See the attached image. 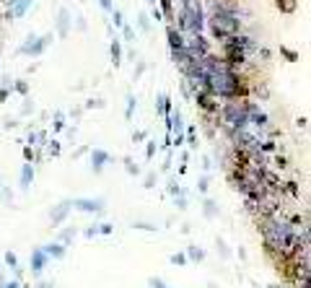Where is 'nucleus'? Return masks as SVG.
<instances>
[{
    "label": "nucleus",
    "mask_w": 311,
    "mask_h": 288,
    "mask_svg": "<svg viewBox=\"0 0 311 288\" xmlns=\"http://www.w3.org/2000/svg\"><path fill=\"white\" fill-rule=\"evenodd\" d=\"M31 112H34V107H31V101H26L24 107H21V114L26 117V114H31Z\"/></svg>",
    "instance_id": "obj_51"
},
{
    "label": "nucleus",
    "mask_w": 311,
    "mask_h": 288,
    "mask_svg": "<svg viewBox=\"0 0 311 288\" xmlns=\"http://www.w3.org/2000/svg\"><path fill=\"white\" fill-rule=\"evenodd\" d=\"M156 151H159V146H156V140H150V143L145 146V156L153 159V156H156Z\"/></svg>",
    "instance_id": "obj_36"
},
{
    "label": "nucleus",
    "mask_w": 311,
    "mask_h": 288,
    "mask_svg": "<svg viewBox=\"0 0 311 288\" xmlns=\"http://www.w3.org/2000/svg\"><path fill=\"white\" fill-rule=\"evenodd\" d=\"M257 57H262V60H270V57H272V52H270L267 47H262V44H259V50H257Z\"/></svg>",
    "instance_id": "obj_39"
},
{
    "label": "nucleus",
    "mask_w": 311,
    "mask_h": 288,
    "mask_svg": "<svg viewBox=\"0 0 311 288\" xmlns=\"http://www.w3.org/2000/svg\"><path fill=\"white\" fill-rule=\"evenodd\" d=\"M96 234H99V223H93V226L86 229V236H96Z\"/></svg>",
    "instance_id": "obj_50"
},
{
    "label": "nucleus",
    "mask_w": 311,
    "mask_h": 288,
    "mask_svg": "<svg viewBox=\"0 0 311 288\" xmlns=\"http://www.w3.org/2000/svg\"><path fill=\"white\" fill-rule=\"evenodd\" d=\"M3 260H6V265H8V267H19V257H16L13 252H6Z\"/></svg>",
    "instance_id": "obj_32"
},
{
    "label": "nucleus",
    "mask_w": 311,
    "mask_h": 288,
    "mask_svg": "<svg viewBox=\"0 0 311 288\" xmlns=\"http://www.w3.org/2000/svg\"><path fill=\"white\" fill-rule=\"evenodd\" d=\"M137 29H140V32H150V19H148V13H140V16H137Z\"/></svg>",
    "instance_id": "obj_25"
},
{
    "label": "nucleus",
    "mask_w": 311,
    "mask_h": 288,
    "mask_svg": "<svg viewBox=\"0 0 311 288\" xmlns=\"http://www.w3.org/2000/svg\"><path fill=\"white\" fill-rule=\"evenodd\" d=\"M29 8H34V0H11V3H8V11L3 13V19H6V21L21 19V16H26Z\"/></svg>",
    "instance_id": "obj_7"
},
{
    "label": "nucleus",
    "mask_w": 311,
    "mask_h": 288,
    "mask_svg": "<svg viewBox=\"0 0 311 288\" xmlns=\"http://www.w3.org/2000/svg\"><path fill=\"white\" fill-rule=\"evenodd\" d=\"M99 234H112V223H99Z\"/></svg>",
    "instance_id": "obj_49"
},
{
    "label": "nucleus",
    "mask_w": 311,
    "mask_h": 288,
    "mask_svg": "<svg viewBox=\"0 0 311 288\" xmlns=\"http://www.w3.org/2000/svg\"><path fill=\"white\" fill-rule=\"evenodd\" d=\"M44 265H47V254H44L42 247H39V249L31 252V270H34V272H42Z\"/></svg>",
    "instance_id": "obj_17"
},
{
    "label": "nucleus",
    "mask_w": 311,
    "mask_h": 288,
    "mask_svg": "<svg viewBox=\"0 0 311 288\" xmlns=\"http://www.w3.org/2000/svg\"><path fill=\"white\" fill-rule=\"evenodd\" d=\"M13 91H16V94H21V96H26L29 94V81H13Z\"/></svg>",
    "instance_id": "obj_26"
},
{
    "label": "nucleus",
    "mask_w": 311,
    "mask_h": 288,
    "mask_svg": "<svg viewBox=\"0 0 311 288\" xmlns=\"http://www.w3.org/2000/svg\"><path fill=\"white\" fill-rule=\"evenodd\" d=\"M295 125H298L301 130H306V117H298V119H295Z\"/></svg>",
    "instance_id": "obj_58"
},
{
    "label": "nucleus",
    "mask_w": 311,
    "mask_h": 288,
    "mask_svg": "<svg viewBox=\"0 0 311 288\" xmlns=\"http://www.w3.org/2000/svg\"><path fill=\"white\" fill-rule=\"evenodd\" d=\"M3 283H6V278H3V275H0V288H3Z\"/></svg>",
    "instance_id": "obj_61"
},
{
    "label": "nucleus",
    "mask_w": 311,
    "mask_h": 288,
    "mask_svg": "<svg viewBox=\"0 0 311 288\" xmlns=\"http://www.w3.org/2000/svg\"><path fill=\"white\" fill-rule=\"evenodd\" d=\"M205 26L210 29L213 39H218V42H226V39L233 37V34H241V26H244L241 8H239V11H231V13H215V16H205Z\"/></svg>",
    "instance_id": "obj_2"
},
{
    "label": "nucleus",
    "mask_w": 311,
    "mask_h": 288,
    "mask_svg": "<svg viewBox=\"0 0 311 288\" xmlns=\"http://www.w3.org/2000/svg\"><path fill=\"white\" fill-rule=\"evenodd\" d=\"M218 247H221V254H223V257H228V254H231V252H228V247L223 244V241H218Z\"/></svg>",
    "instance_id": "obj_57"
},
{
    "label": "nucleus",
    "mask_w": 311,
    "mask_h": 288,
    "mask_svg": "<svg viewBox=\"0 0 311 288\" xmlns=\"http://www.w3.org/2000/svg\"><path fill=\"white\" fill-rule=\"evenodd\" d=\"M272 3L280 13H293L295 11V0H272Z\"/></svg>",
    "instance_id": "obj_20"
},
{
    "label": "nucleus",
    "mask_w": 311,
    "mask_h": 288,
    "mask_svg": "<svg viewBox=\"0 0 311 288\" xmlns=\"http://www.w3.org/2000/svg\"><path fill=\"white\" fill-rule=\"evenodd\" d=\"M75 236V229H65V231H62L60 234V244H68V241Z\"/></svg>",
    "instance_id": "obj_33"
},
{
    "label": "nucleus",
    "mask_w": 311,
    "mask_h": 288,
    "mask_svg": "<svg viewBox=\"0 0 311 288\" xmlns=\"http://www.w3.org/2000/svg\"><path fill=\"white\" fill-rule=\"evenodd\" d=\"M109 55H112V65L119 68L122 65V42L117 37L112 39V44H109Z\"/></svg>",
    "instance_id": "obj_16"
},
{
    "label": "nucleus",
    "mask_w": 311,
    "mask_h": 288,
    "mask_svg": "<svg viewBox=\"0 0 311 288\" xmlns=\"http://www.w3.org/2000/svg\"><path fill=\"white\" fill-rule=\"evenodd\" d=\"M81 114H83V107H75V109L70 112V117H73V119H81Z\"/></svg>",
    "instance_id": "obj_53"
},
{
    "label": "nucleus",
    "mask_w": 311,
    "mask_h": 288,
    "mask_svg": "<svg viewBox=\"0 0 311 288\" xmlns=\"http://www.w3.org/2000/svg\"><path fill=\"white\" fill-rule=\"evenodd\" d=\"M119 34H122V39H119V42H130V44H132V42L137 39V34H135V29H132V26H127V24H124V26L119 29Z\"/></svg>",
    "instance_id": "obj_21"
},
{
    "label": "nucleus",
    "mask_w": 311,
    "mask_h": 288,
    "mask_svg": "<svg viewBox=\"0 0 311 288\" xmlns=\"http://www.w3.org/2000/svg\"><path fill=\"white\" fill-rule=\"evenodd\" d=\"M124 169H127L130 174H137V172H140V169H137V166L132 164V159H130V156H127V159H124Z\"/></svg>",
    "instance_id": "obj_38"
},
{
    "label": "nucleus",
    "mask_w": 311,
    "mask_h": 288,
    "mask_svg": "<svg viewBox=\"0 0 311 288\" xmlns=\"http://www.w3.org/2000/svg\"><path fill=\"white\" fill-rule=\"evenodd\" d=\"M280 195H283V198H290V200H298V198H301V190H298V185H295V182H283Z\"/></svg>",
    "instance_id": "obj_18"
},
{
    "label": "nucleus",
    "mask_w": 311,
    "mask_h": 288,
    "mask_svg": "<svg viewBox=\"0 0 311 288\" xmlns=\"http://www.w3.org/2000/svg\"><path fill=\"white\" fill-rule=\"evenodd\" d=\"M3 127H6V130H13V127H19V119H11V117H6V119H3Z\"/></svg>",
    "instance_id": "obj_41"
},
{
    "label": "nucleus",
    "mask_w": 311,
    "mask_h": 288,
    "mask_svg": "<svg viewBox=\"0 0 311 288\" xmlns=\"http://www.w3.org/2000/svg\"><path fill=\"white\" fill-rule=\"evenodd\" d=\"M171 109H174V104H171V96L169 94H159V96H156V112H159L164 119L171 114Z\"/></svg>",
    "instance_id": "obj_13"
},
{
    "label": "nucleus",
    "mask_w": 311,
    "mask_h": 288,
    "mask_svg": "<svg viewBox=\"0 0 311 288\" xmlns=\"http://www.w3.org/2000/svg\"><path fill=\"white\" fill-rule=\"evenodd\" d=\"M166 39H169V47H171V52H174V50H184V34L179 32L177 26L166 24Z\"/></svg>",
    "instance_id": "obj_11"
},
{
    "label": "nucleus",
    "mask_w": 311,
    "mask_h": 288,
    "mask_svg": "<svg viewBox=\"0 0 311 288\" xmlns=\"http://www.w3.org/2000/svg\"><path fill=\"white\" fill-rule=\"evenodd\" d=\"M202 11H208V16H215V13L239 11V6H236V0H215V3H205V8H202Z\"/></svg>",
    "instance_id": "obj_9"
},
{
    "label": "nucleus",
    "mask_w": 311,
    "mask_h": 288,
    "mask_svg": "<svg viewBox=\"0 0 311 288\" xmlns=\"http://www.w3.org/2000/svg\"><path fill=\"white\" fill-rule=\"evenodd\" d=\"M37 288H52V283H39Z\"/></svg>",
    "instance_id": "obj_60"
},
{
    "label": "nucleus",
    "mask_w": 311,
    "mask_h": 288,
    "mask_svg": "<svg viewBox=\"0 0 311 288\" xmlns=\"http://www.w3.org/2000/svg\"><path fill=\"white\" fill-rule=\"evenodd\" d=\"M24 159H26L29 164H31V161H39V154H37L31 146H26V148H24Z\"/></svg>",
    "instance_id": "obj_29"
},
{
    "label": "nucleus",
    "mask_w": 311,
    "mask_h": 288,
    "mask_svg": "<svg viewBox=\"0 0 311 288\" xmlns=\"http://www.w3.org/2000/svg\"><path fill=\"white\" fill-rule=\"evenodd\" d=\"M0 267H3V262H0Z\"/></svg>",
    "instance_id": "obj_63"
},
{
    "label": "nucleus",
    "mask_w": 311,
    "mask_h": 288,
    "mask_svg": "<svg viewBox=\"0 0 311 288\" xmlns=\"http://www.w3.org/2000/svg\"><path fill=\"white\" fill-rule=\"evenodd\" d=\"M184 50L190 52L195 60H202L205 55H210V52H213L210 39H208L205 34H187V37H184Z\"/></svg>",
    "instance_id": "obj_5"
},
{
    "label": "nucleus",
    "mask_w": 311,
    "mask_h": 288,
    "mask_svg": "<svg viewBox=\"0 0 311 288\" xmlns=\"http://www.w3.org/2000/svg\"><path fill=\"white\" fill-rule=\"evenodd\" d=\"M52 127L60 132V130H65V114L62 112H55V122H52Z\"/></svg>",
    "instance_id": "obj_27"
},
{
    "label": "nucleus",
    "mask_w": 311,
    "mask_h": 288,
    "mask_svg": "<svg viewBox=\"0 0 311 288\" xmlns=\"http://www.w3.org/2000/svg\"><path fill=\"white\" fill-rule=\"evenodd\" d=\"M112 19H114V29H122V26H124V16H122V11H119V8L112 11Z\"/></svg>",
    "instance_id": "obj_30"
},
{
    "label": "nucleus",
    "mask_w": 311,
    "mask_h": 288,
    "mask_svg": "<svg viewBox=\"0 0 311 288\" xmlns=\"http://www.w3.org/2000/svg\"><path fill=\"white\" fill-rule=\"evenodd\" d=\"M156 185V174H145V187H153Z\"/></svg>",
    "instance_id": "obj_54"
},
{
    "label": "nucleus",
    "mask_w": 311,
    "mask_h": 288,
    "mask_svg": "<svg viewBox=\"0 0 311 288\" xmlns=\"http://www.w3.org/2000/svg\"><path fill=\"white\" fill-rule=\"evenodd\" d=\"M37 140H39V132H34V130H31V132H29V146L34 148V146H37Z\"/></svg>",
    "instance_id": "obj_48"
},
{
    "label": "nucleus",
    "mask_w": 311,
    "mask_h": 288,
    "mask_svg": "<svg viewBox=\"0 0 311 288\" xmlns=\"http://www.w3.org/2000/svg\"><path fill=\"white\" fill-rule=\"evenodd\" d=\"M52 39H55V34H52V32H50V34H42V37H37V34H29V37L24 39V44L19 47V55L42 57V55H44V50L52 44Z\"/></svg>",
    "instance_id": "obj_4"
},
{
    "label": "nucleus",
    "mask_w": 311,
    "mask_h": 288,
    "mask_svg": "<svg viewBox=\"0 0 311 288\" xmlns=\"http://www.w3.org/2000/svg\"><path fill=\"white\" fill-rule=\"evenodd\" d=\"M3 288H21V280H19V278H13V280H6V283H3Z\"/></svg>",
    "instance_id": "obj_47"
},
{
    "label": "nucleus",
    "mask_w": 311,
    "mask_h": 288,
    "mask_svg": "<svg viewBox=\"0 0 311 288\" xmlns=\"http://www.w3.org/2000/svg\"><path fill=\"white\" fill-rule=\"evenodd\" d=\"M8 96H11V91H6V88H0V104H3V101H6Z\"/></svg>",
    "instance_id": "obj_56"
},
{
    "label": "nucleus",
    "mask_w": 311,
    "mask_h": 288,
    "mask_svg": "<svg viewBox=\"0 0 311 288\" xmlns=\"http://www.w3.org/2000/svg\"><path fill=\"white\" fill-rule=\"evenodd\" d=\"M148 19H156V24H159V21H164V16H161V11H159V8H156V6L150 8V16H148Z\"/></svg>",
    "instance_id": "obj_43"
},
{
    "label": "nucleus",
    "mask_w": 311,
    "mask_h": 288,
    "mask_svg": "<svg viewBox=\"0 0 311 288\" xmlns=\"http://www.w3.org/2000/svg\"><path fill=\"white\" fill-rule=\"evenodd\" d=\"M137 109V99H135V94H127V109H124V117H132V112Z\"/></svg>",
    "instance_id": "obj_24"
},
{
    "label": "nucleus",
    "mask_w": 311,
    "mask_h": 288,
    "mask_svg": "<svg viewBox=\"0 0 311 288\" xmlns=\"http://www.w3.org/2000/svg\"><path fill=\"white\" fill-rule=\"evenodd\" d=\"M75 29H78V32H86V29H88V24H86L83 16H75Z\"/></svg>",
    "instance_id": "obj_37"
},
{
    "label": "nucleus",
    "mask_w": 311,
    "mask_h": 288,
    "mask_svg": "<svg viewBox=\"0 0 311 288\" xmlns=\"http://www.w3.org/2000/svg\"><path fill=\"white\" fill-rule=\"evenodd\" d=\"M145 68H148V65L143 63V60H140V63H137V68H135V78H140V75L145 73Z\"/></svg>",
    "instance_id": "obj_46"
},
{
    "label": "nucleus",
    "mask_w": 311,
    "mask_h": 288,
    "mask_svg": "<svg viewBox=\"0 0 311 288\" xmlns=\"http://www.w3.org/2000/svg\"><path fill=\"white\" fill-rule=\"evenodd\" d=\"M31 182H34V166H31V164H24V169H21V187L26 190Z\"/></svg>",
    "instance_id": "obj_19"
},
{
    "label": "nucleus",
    "mask_w": 311,
    "mask_h": 288,
    "mask_svg": "<svg viewBox=\"0 0 311 288\" xmlns=\"http://www.w3.org/2000/svg\"><path fill=\"white\" fill-rule=\"evenodd\" d=\"M200 192H208V177L200 179Z\"/></svg>",
    "instance_id": "obj_55"
},
{
    "label": "nucleus",
    "mask_w": 311,
    "mask_h": 288,
    "mask_svg": "<svg viewBox=\"0 0 311 288\" xmlns=\"http://www.w3.org/2000/svg\"><path fill=\"white\" fill-rule=\"evenodd\" d=\"M179 32L187 34H202L205 32V11H202V3L195 0L192 6H179V11H174V24Z\"/></svg>",
    "instance_id": "obj_3"
},
{
    "label": "nucleus",
    "mask_w": 311,
    "mask_h": 288,
    "mask_svg": "<svg viewBox=\"0 0 311 288\" xmlns=\"http://www.w3.org/2000/svg\"><path fill=\"white\" fill-rule=\"evenodd\" d=\"M106 161H109V154H106V151H101V148H93V151H91V169L96 172V174L104 169Z\"/></svg>",
    "instance_id": "obj_12"
},
{
    "label": "nucleus",
    "mask_w": 311,
    "mask_h": 288,
    "mask_svg": "<svg viewBox=\"0 0 311 288\" xmlns=\"http://www.w3.org/2000/svg\"><path fill=\"white\" fill-rule=\"evenodd\" d=\"M171 262H174V265H187V254H174V257H171Z\"/></svg>",
    "instance_id": "obj_45"
},
{
    "label": "nucleus",
    "mask_w": 311,
    "mask_h": 288,
    "mask_svg": "<svg viewBox=\"0 0 311 288\" xmlns=\"http://www.w3.org/2000/svg\"><path fill=\"white\" fill-rule=\"evenodd\" d=\"M150 288H166V283H164L161 278H153V280H150Z\"/></svg>",
    "instance_id": "obj_52"
},
{
    "label": "nucleus",
    "mask_w": 311,
    "mask_h": 288,
    "mask_svg": "<svg viewBox=\"0 0 311 288\" xmlns=\"http://www.w3.org/2000/svg\"><path fill=\"white\" fill-rule=\"evenodd\" d=\"M99 6H101V11H106V13L114 11V3H112V0H99Z\"/></svg>",
    "instance_id": "obj_40"
},
{
    "label": "nucleus",
    "mask_w": 311,
    "mask_h": 288,
    "mask_svg": "<svg viewBox=\"0 0 311 288\" xmlns=\"http://www.w3.org/2000/svg\"><path fill=\"white\" fill-rule=\"evenodd\" d=\"M205 3H215V0H205Z\"/></svg>",
    "instance_id": "obj_62"
},
{
    "label": "nucleus",
    "mask_w": 311,
    "mask_h": 288,
    "mask_svg": "<svg viewBox=\"0 0 311 288\" xmlns=\"http://www.w3.org/2000/svg\"><path fill=\"white\" fill-rule=\"evenodd\" d=\"M192 101L197 104V109L202 112V117H218V109H221V101H218L210 91H197V94H192Z\"/></svg>",
    "instance_id": "obj_6"
},
{
    "label": "nucleus",
    "mask_w": 311,
    "mask_h": 288,
    "mask_svg": "<svg viewBox=\"0 0 311 288\" xmlns=\"http://www.w3.org/2000/svg\"><path fill=\"white\" fill-rule=\"evenodd\" d=\"M44 146H47V154H50V156H57V154H60V146H57V140H52V143L47 140Z\"/></svg>",
    "instance_id": "obj_34"
},
{
    "label": "nucleus",
    "mask_w": 311,
    "mask_h": 288,
    "mask_svg": "<svg viewBox=\"0 0 311 288\" xmlns=\"http://www.w3.org/2000/svg\"><path fill=\"white\" fill-rule=\"evenodd\" d=\"M280 55H283L288 63H295V60H298V52L290 50V47H285V44H280Z\"/></svg>",
    "instance_id": "obj_22"
},
{
    "label": "nucleus",
    "mask_w": 311,
    "mask_h": 288,
    "mask_svg": "<svg viewBox=\"0 0 311 288\" xmlns=\"http://www.w3.org/2000/svg\"><path fill=\"white\" fill-rule=\"evenodd\" d=\"M70 208H73V200H62L55 210H52V223L57 226V223H62L68 218V213H70Z\"/></svg>",
    "instance_id": "obj_14"
},
{
    "label": "nucleus",
    "mask_w": 311,
    "mask_h": 288,
    "mask_svg": "<svg viewBox=\"0 0 311 288\" xmlns=\"http://www.w3.org/2000/svg\"><path fill=\"white\" fill-rule=\"evenodd\" d=\"M187 260H205V252H202L200 247H190V249H187Z\"/></svg>",
    "instance_id": "obj_23"
},
{
    "label": "nucleus",
    "mask_w": 311,
    "mask_h": 288,
    "mask_svg": "<svg viewBox=\"0 0 311 288\" xmlns=\"http://www.w3.org/2000/svg\"><path fill=\"white\" fill-rule=\"evenodd\" d=\"M195 0H179V6H192Z\"/></svg>",
    "instance_id": "obj_59"
},
{
    "label": "nucleus",
    "mask_w": 311,
    "mask_h": 288,
    "mask_svg": "<svg viewBox=\"0 0 311 288\" xmlns=\"http://www.w3.org/2000/svg\"><path fill=\"white\" fill-rule=\"evenodd\" d=\"M73 208L83 210V213H101V210H104V200H88V198H78V200H73Z\"/></svg>",
    "instance_id": "obj_10"
},
{
    "label": "nucleus",
    "mask_w": 311,
    "mask_h": 288,
    "mask_svg": "<svg viewBox=\"0 0 311 288\" xmlns=\"http://www.w3.org/2000/svg\"><path fill=\"white\" fill-rule=\"evenodd\" d=\"M91 107H96V109H101V107H106V104H104L101 99H91V101L86 104V109H91Z\"/></svg>",
    "instance_id": "obj_42"
},
{
    "label": "nucleus",
    "mask_w": 311,
    "mask_h": 288,
    "mask_svg": "<svg viewBox=\"0 0 311 288\" xmlns=\"http://www.w3.org/2000/svg\"><path fill=\"white\" fill-rule=\"evenodd\" d=\"M42 252L47 254V260H62V257H65V247L60 244V241H52V244H47V247H42Z\"/></svg>",
    "instance_id": "obj_15"
},
{
    "label": "nucleus",
    "mask_w": 311,
    "mask_h": 288,
    "mask_svg": "<svg viewBox=\"0 0 311 288\" xmlns=\"http://www.w3.org/2000/svg\"><path fill=\"white\" fill-rule=\"evenodd\" d=\"M0 88H6V91H11V94H13V81L8 78V75H3V78H0Z\"/></svg>",
    "instance_id": "obj_35"
},
{
    "label": "nucleus",
    "mask_w": 311,
    "mask_h": 288,
    "mask_svg": "<svg viewBox=\"0 0 311 288\" xmlns=\"http://www.w3.org/2000/svg\"><path fill=\"white\" fill-rule=\"evenodd\" d=\"M187 143H190V148H197V130L195 127H187Z\"/></svg>",
    "instance_id": "obj_28"
},
{
    "label": "nucleus",
    "mask_w": 311,
    "mask_h": 288,
    "mask_svg": "<svg viewBox=\"0 0 311 288\" xmlns=\"http://www.w3.org/2000/svg\"><path fill=\"white\" fill-rule=\"evenodd\" d=\"M249 107L252 99H239V101H223L218 109V119H221L223 130H246L249 125Z\"/></svg>",
    "instance_id": "obj_1"
},
{
    "label": "nucleus",
    "mask_w": 311,
    "mask_h": 288,
    "mask_svg": "<svg viewBox=\"0 0 311 288\" xmlns=\"http://www.w3.org/2000/svg\"><path fill=\"white\" fill-rule=\"evenodd\" d=\"M70 24H73V16L68 8H60L57 11V21H55V34L57 37H68L70 34Z\"/></svg>",
    "instance_id": "obj_8"
},
{
    "label": "nucleus",
    "mask_w": 311,
    "mask_h": 288,
    "mask_svg": "<svg viewBox=\"0 0 311 288\" xmlns=\"http://www.w3.org/2000/svg\"><path fill=\"white\" fill-rule=\"evenodd\" d=\"M202 210H205V216H208V218H215V213H218V208H215L213 200H205V208H202Z\"/></svg>",
    "instance_id": "obj_31"
},
{
    "label": "nucleus",
    "mask_w": 311,
    "mask_h": 288,
    "mask_svg": "<svg viewBox=\"0 0 311 288\" xmlns=\"http://www.w3.org/2000/svg\"><path fill=\"white\" fill-rule=\"evenodd\" d=\"M145 138H148V132H145V130H135V135H132V140H135V143L145 140Z\"/></svg>",
    "instance_id": "obj_44"
}]
</instances>
